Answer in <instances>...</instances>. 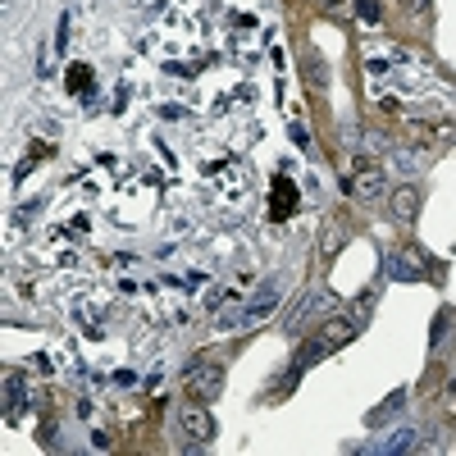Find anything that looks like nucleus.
Returning <instances> with one entry per match:
<instances>
[{"instance_id":"16","label":"nucleus","mask_w":456,"mask_h":456,"mask_svg":"<svg viewBox=\"0 0 456 456\" xmlns=\"http://www.w3.org/2000/svg\"><path fill=\"white\" fill-rule=\"evenodd\" d=\"M356 14H360V23H383V10L374 0H356Z\"/></svg>"},{"instance_id":"21","label":"nucleus","mask_w":456,"mask_h":456,"mask_svg":"<svg viewBox=\"0 0 456 456\" xmlns=\"http://www.w3.org/2000/svg\"><path fill=\"white\" fill-rule=\"evenodd\" d=\"M292 141H297V146H301V151H310V132H306L301 123H292Z\"/></svg>"},{"instance_id":"10","label":"nucleus","mask_w":456,"mask_h":456,"mask_svg":"<svg viewBox=\"0 0 456 456\" xmlns=\"http://www.w3.org/2000/svg\"><path fill=\"white\" fill-rule=\"evenodd\" d=\"M415 210H420V192H415L411 183H402L397 192H392V215H397V219H415Z\"/></svg>"},{"instance_id":"19","label":"nucleus","mask_w":456,"mask_h":456,"mask_svg":"<svg viewBox=\"0 0 456 456\" xmlns=\"http://www.w3.org/2000/svg\"><path fill=\"white\" fill-rule=\"evenodd\" d=\"M306 69H310V78H315V87H324V82H328V73H324V64H319L315 55H306Z\"/></svg>"},{"instance_id":"24","label":"nucleus","mask_w":456,"mask_h":456,"mask_svg":"<svg viewBox=\"0 0 456 456\" xmlns=\"http://www.w3.org/2000/svg\"><path fill=\"white\" fill-rule=\"evenodd\" d=\"M411 10L415 14H429V0H411Z\"/></svg>"},{"instance_id":"17","label":"nucleus","mask_w":456,"mask_h":456,"mask_svg":"<svg viewBox=\"0 0 456 456\" xmlns=\"http://www.w3.org/2000/svg\"><path fill=\"white\" fill-rule=\"evenodd\" d=\"M233 297H238V288H215V297L206 301V310H219V306H228Z\"/></svg>"},{"instance_id":"20","label":"nucleus","mask_w":456,"mask_h":456,"mask_svg":"<svg viewBox=\"0 0 456 456\" xmlns=\"http://www.w3.org/2000/svg\"><path fill=\"white\" fill-rule=\"evenodd\" d=\"M69 23L73 19L64 14V19H60V33H55V55H64V46H69Z\"/></svg>"},{"instance_id":"18","label":"nucleus","mask_w":456,"mask_h":456,"mask_svg":"<svg viewBox=\"0 0 456 456\" xmlns=\"http://www.w3.org/2000/svg\"><path fill=\"white\" fill-rule=\"evenodd\" d=\"M369 310H374V292H365V297L356 301V315H351V319H356V324H365V319H369Z\"/></svg>"},{"instance_id":"14","label":"nucleus","mask_w":456,"mask_h":456,"mask_svg":"<svg viewBox=\"0 0 456 456\" xmlns=\"http://www.w3.org/2000/svg\"><path fill=\"white\" fill-rule=\"evenodd\" d=\"M415 132H424V137H434V141H447V146H456V119H438V123H429V128H420V123H415Z\"/></svg>"},{"instance_id":"5","label":"nucleus","mask_w":456,"mask_h":456,"mask_svg":"<svg viewBox=\"0 0 456 456\" xmlns=\"http://www.w3.org/2000/svg\"><path fill=\"white\" fill-rule=\"evenodd\" d=\"M333 306H337V297H333V292H315V297L306 292V297H301V306H297L292 315H288V333H301V324H306V319L328 315Z\"/></svg>"},{"instance_id":"15","label":"nucleus","mask_w":456,"mask_h":456,"mask_svg":"<svg viewBox=\"0 0 456 456\" xmlns=\"http://www.w3.org/2000/svg\"><path fill=\"white\" fill-rule=\"evenodd\" d=\"M23 411V383H5V415H10V420H14V415H19Z\"/></svg>"},{"instance_id":"23","label":"nucleus","mask_w":456,"mask_h":456,"mask_svg":"<svg viewBox=\"0 0 456 456\" xmlns=\"http://www.w3.org/2000/svg\"><path fill=\"white\" fill-rule=\"evenodd\" d=\"M443 333H447V310H443V315L434 319V342H438V337H443Z\"/></svg>"},{"instance_id":"25","label":"nucleus","mask_w":456,"mask_h":456,"mask_svg":"<svg viewBox=\"0 0 456 456\" xmlns=\"http://www.w3.org/2000/svg\"><path fill=\"white\" fill-rule=\"evenodd\" d=\"M324 5H347V0H324Z\"/></svg>"},{"instance_id":"8","label":"nucleus","mask_w":456,"mask_h":456,"mask_svg":"<svg viewBox=\"0 0 456 456\" xmlns=\"http://www.w3.org/2000/svg\"><path fill=\"white\" fill-rule=\"evenodd\" d=\"M297 210V187L288 183V178H279V183H274V196H270V215L274 219H288Z\"/></svg>"},{"instance_id":"1","label":"nucleus","mask_w":456,"mask_h":456,"mask_svg":"<svg viewBox=\"0 0 456 456\" xmlns=\"http://www.w3.org/2000/svg\"><path fill=\"white\" fill-rule=\"evenodd\" d=\"M356 328H360V324H356V319H351V315H347V319H328V324L319 328V333L310 337V342H306L301 351H297L292 369H288V379H283V392L292 388V383L301 379V374H306V369H310V365H315V360L333 356V351L342 347V342H351V333H356Z\"/></svg>"},{"instance_id":"12","label":"nucleus","mask_w":456,"mask_h":456,"mask_svg":"<svg viewBox=\"0 0 456 456\" xmlns=\"http://www.w3.org/2000/svg\"><path fill=\"white\" fill-rule=\"evenodd\" d=\"M402 406H406V392H392L388 402H383V406H374V411H369L365 420H369V424H383V420H392V415H402Z\"/></svg>"},{"instance_id":"2","label":"nucleus","mask_w":456,"mask_h":456,"mask_svg":"<svg viewBox=\"0 0 456 456\" xmlns=\"http://www.w3.org/2000/svg\"><path fill=\"white\" fill-rule=\"evenodd\" d=\"M283 301V283L279 279H270V283H261L256 292L247 297V306L242 310H233V315H219V328H247V324H261L265 315H274V306Z\"/></svg>"},{"instance_id":"9","label":"nucleus","mask_w":456,"mask_h":456,"mask_svg":"<svg viewBox=\"0 0 456 456\" xmlns=\"http://www.w3.org/2000/svg\"><path fill=\"white\" fill-rule=\"evenodd\" d=\"M415 447H420V434H415V429H397V434H388L383 443L365 447V452H388V456H397V452H415Z\"/></svg>"},{"instance_id":"11","label":"nucleus","mask_w":456,"mask_h":456,"mask_svg":"<svg viewBox=\"0 0 456 456\" xmlns=\"http://www.w3.org/2000/svg\"><path fill=\"white\" fill-rule=\"evenodd\" d=\"M337 247H342V224H337V219H328L324 233H319V256H324V261H333Z\"/></svg>"},{"instance_id":"4","label":"nucleus","mask_w":456,"mask_h":456,"mask_svg":"<svg viewBox=\"0 0 456 456\" xmlns=\"http://www.w3.org/2000/svg\"><path fill=\"white\" fill-rule=\"evenodd\" d=\"M342 192L347 196H379L383 192V174L356 155L351 164H342Z\"/></svg>"},{"instance_id":"3","label":"nucleus","mask_w":456,"mask_h":456,"mask_svg":"<svg viewBox=\"0 0 456 456\" xmlns=\"http://www.w3.org/2000/svg\"><path fill=\"white\" fill-rule=\"evenodd\" d=\"M219 392H224V365H215V360H192V369H187V397H192V402H215Z\"/></svg>"},{"instance_id":"6","label":"nucleus","mask_w":456,"mask_h":456,"mask_svg":"<svg viewBox=\"0 0 456 456\" xmlns=\"http://www.w3.org/2000/svg\"><path fill=\"white\" fill-rule=\"evenodd\" d=\"M383 274H388L392 283H415V279H424V261L411 256V251H397V256L383 261Z\"/></svg>"},{"instance_id":"22","label":"nucleus","mask_w":456,"mask_h":456,"mask_svg":"<svg viewBox=\"0 0 456 456\" xmlns=\"http://www.w3.org/2000/svg\"><path fill=\"white\" fill-rule=\"evenodd\" d=\"M397 164H402V169H420V155H411V151H397Z\"/></svg>"},{"instance_id":"13","label":"nucleus","mask_w":456,"mask_h":456,"mask_svg":"<svg viewBox=\"0 0 456 456\" xmlns=\"http://www.w3.org/2000/svg\"><path fill=\"white\" fill-rule=\"evenodd\" d=\"M87 87H96L91 64H73V69H69V91H73V96H87Z\"/></svg>"},{"instance_id":"7","label":"nucleus","mask_w":456,"mask_h":456,"mask_svg":"<svg viewBox=\"0 0 456 456\" xmlns=\"http://www.w3.org/2000/svg\"><path fill=\"white\" fill-rule=\"evenodd\" d=\"M178 424H183L187 438H201V443H206V438H215V420L206 415V406H201V402L183 406V411H178Z\"/></svg>"}]
</instances>
